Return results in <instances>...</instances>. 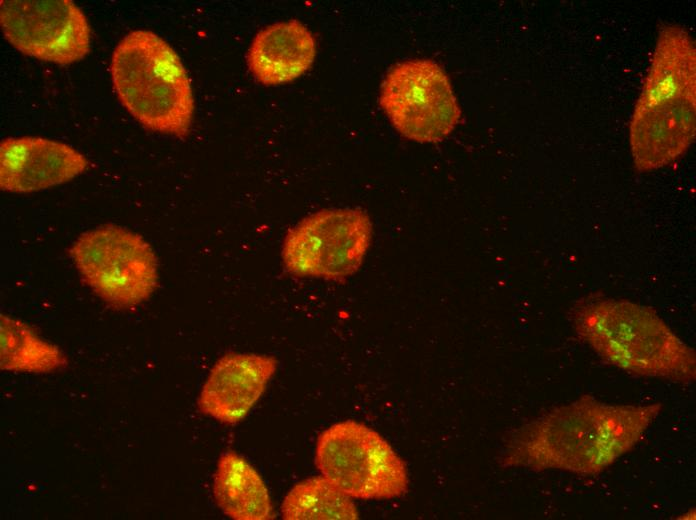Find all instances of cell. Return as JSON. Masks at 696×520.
Listing matches in <instances>:
<instances>
[{"mask_svg": "<svg viewBox=\"0 0 696 520\" xmlns=\"http://www.w3.org/2000/svg\"><path fill=\"white\" fill-rule=\"evenodd\" d=\"M315 464L352 499L388 500L408 489L401 458L379 433L354 420L335 423L319 435Z\"/></svg>", "mask_w": 696, "mask_h": 520, "instance_id": "cell-5", "label": "cell"}, {"mask_svg": "<svg viewBox=\"0 0 696 520\" xmlns=\"http://www.w3.org/2000/svg\"><path fill=\"white\" fill-rule=\"evenodd\" d=\"M662 405H612L590 395L555 407L518 428L503 466L597 475L643 438Z\"/></svg>", "mask_w": 696, "mask_h": 520, "instance_id": "cell-1", "label": "cell"}, {"mask_svg": "<svg viewBox=\"0 0 696 520\" xmlns=\"http://www.w3.org/2000/svg\"><path fill=\"white\" fill-rule=\"evenodd\" d=\"M113 87L126 110L146 129L185 138L194 114L188 74L175 50L145 29L126 34L110 65Z\"/></svg>", "mask_w": 696, "mask_h": 520, "instance_id": "cell-3", "label": "cell"}, {"mask_svg": "<svg viewBox=\"0 0 696 520\" xmlns=\"http://www.w3.org/2000/svg\"><path fill=\"white\" fill-rule=\"evenodd\" d=\"M379 103L403 137L420 143L445 139L461 117L448 76L429 59L395 64L383 80Z\"/></svg>", "mask_w": 696, "mask_h": 520, "instance_id": "cell-7", "label": "cell"}, {"mask_svg": "<svg viewBox=\"0 0 696 520\" xmlns=\"http://www.w3.org/2000/svg\"><path fill=\"white\" fill-rule=\"evenodd\" d=\"M69 255L83 282L117 310L135 308L157 288L153 249L142 236L121 226L104 225L81 234Z\"/></svg>", "mask_w": 696, "mask_h": 520, "instance_id": "cell-4", "label": "cell"}, {"mask_svg": "<svg viewBox=\"0 0 696 520\" xmlns=\"http://www.w3.org/2000/svg\"><path fill=\"white\" fill-rule=\"evenodd\" d=\"M0 24L14 48L42 61L69 65L90 52V25L71 0H2Z\"/></svg>", "mask_w": 696, "mask_h": 520, "instance_id": "cell-8", "label": "cell"}, {"mask_svg": "<svg viewBox=\"0 0 696 520\" xmlns=\"http://www.w3.org/2000/svg\"><path fill=\"white\" fill-rule=\"evenodd\" d=\"M287 520L358 519L352 498L324 476H315L297 483L281 505Z\"/></svg>", "mask_w": 696, "mask_h": 520, "instance_id": "cell-16", "label": "cell"}, {"mask_svg": "<svg viewBox=\"0 0 696 520\" xmlns=\"http://www.w3.org/2000/svg\"><path fill=\"white\" fill-rule=\"evenodd\" d=\"M315 55L313 34L301 22L292 19L260 30L249 47L247 64L260 84L274 86L301 76L310 68Z\"/></svg>", "mask_w": 696, "mask_h": 520, "instance_id": "cell-13", "label": "cell"}, {"mask_svg": "<svg viewBox=\"0 0 696 520\" xmlns=\"http://www.w3.org/2000/svg\"><path fill=\"white\" fill-rule=\"evenodd\" d=\"M683 99L696 100V46L684 27L666 24L633 111Z\"/></svg>", "mask_w": 696, "mask_h": 520, "instance_id": "cell-12", "label": "cell"}, {"mask_svg": "<svg viewBox=\"0 0 696 520\" xmlns=\"http://www.w3.org/2000/svg\"><path fill=\"white\" fill-rule=\"evenodd\" d=\"M677 519H695V509L691 508L687 513L683 514L681 517H677Z\"/></svg>", "mask_w": 696, "mask_h": 520, "instance_id": "cell-17", "label": "cell"}, {"mask_svg": "<svg viewBox=\"0 0 696 520\" xmlns=\"http://www.w3.org/2000/svg\"><path fill=\"white\" fill-rule=\"evenodd\" d=\"M572 321L580 340L626 372L676 383L696 378L695 351L650 307L592 296L576 304Z\"/></svg>", "mask_w": 696, "mask_h": 520, "instance_id": "cell-2", "label": "cell"}, {"mask_svg": "<svg viewBox=\"0 0 696 520\" xmlns=\"http://www.w3.org/2000/svg\"><path fill=\"white\" fill-rule=\"evenodd\" d=\"M696 137V100H678L633 111L629 145L635 169L649 172L680 158Z\"/></svg>", "mask_w": 696, "mask_h": 520, "instance_id": "cell-11", "label": "cell"}, {"mask_svg": "<svg viewBox=\"0 0 696 520\" xmlns=\"http://www.w3.org/2000/svg\"><path fill=\"white\" fill-rule=\"evenodd\" d=\"M277 365V359L269 355L225 354L200 391L199 410L223 423L239 422L261 397Z\"/></svg>", "mask_w": 696, "mask_h": 520, "instance_id": "cell-10", "label": "cell"}, {"mask_svg": "<svg viewBox=\"0 0 696 520\" xmlns=\"http://www.w3.org/2000/svg\"><path fill=\"white\" fill-rule=\"evenodd\" d=\"M372 224L359 209H324L291 228L282 261L288 273L344 281L360 268L369 249Z\"/></svg>", "mask_w": 696, "mask_h": 520, "instance_id": "cell-6", "label": "cell"}, {"mask_svg": "<svg viewBox=\"0 0 696 520\" xmlns=\"http://www.w3.org/2000/svg\"><path fill=\"white\" fill-rule=\"evenodd\" d=\"M0 333L2 370L48 373L68 364L57 346L42 340L22 321L1 314Z\"/></svg>", "mask_w": 696, "mask_h": 520, "instance_id": "cell-15", "label": "cell"}, {"mask_svg": "<svg viewBox=\"0 0 696 520\" xmlns=\"http://www.w3.org/2000/svg\"><path fill=\"white\" fill-rule=\"evenodd\" d=\"M88 166L81 152L60 141L22 136L0 143V187L4 191L46 189L72 180Z\"/></svg>", "mask_w": 696, "mask_h": 520, "instance_id": "cell-9", "label": "cell"}, {"mask_svg": "<svg viewBox=\"0 0 696 520\" xmlns=\"http://www.w3.org/2000/svg\"><path fill=\"white\" fill-rule=\"evenodd\" d=\"M217 505L235 520H269L275 516L268 489L259 473L234 451L223 453L213 480Z\"/></svg>", "mask_w": 696, "mask_h": 520, "instance_id": "cell-14", "label": "cell"}]
</instances>
